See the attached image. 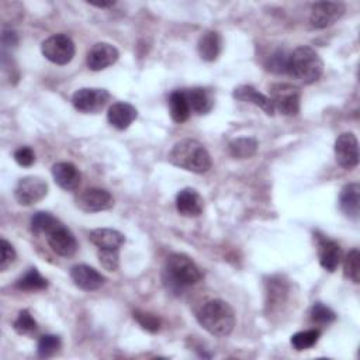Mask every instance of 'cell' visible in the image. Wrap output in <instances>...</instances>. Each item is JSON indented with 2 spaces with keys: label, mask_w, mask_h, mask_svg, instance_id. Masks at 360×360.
I'll use <instances>...</instances> for the list:
<instances>
[{
  "label": "cell",
  "mask_w": 360,
  "mask_h": 360,
  "mask_svg": "<svg viewBox=\"0 0 360 360\" xmlns=\"http://www.w3.org/2000/svg\"><path fill=\"white\" fill-rule=\"evenodd\" d=\"M162 278L169 291L181 294L184 288L197 284L202 278V271L190 256L184 253H172L166 260Z\"/></svg>",
  "instance_id": "6da1fadb"
},
{
  "label": "cell",
  "mask_w": 360,
  "mask_h": 360,
  "mask_svg": "<svg viewBox=\"0 0 360 360\" xmlns=\"http://www.w3.org/2000/svg\"><path fill=\"white\" fill-rule=\"evenodd\" d=\"M172 165L191 173L202 174L211 169V156L205 146L195 139H181L174 143L169 153Z\"/></svg>",
  "instance_id": "7a4b0ae2"
},
{
  "label": "cell",
  "mask_w": 360,
  "mask_h": 360,
  "mask_svg": "<svg viewBox=\"0 0 360 360\" xmlns=\"http://www.w3.org/2000/svg\"><path fill=\"white\" fill-rule=\"evenodd\" d=\"M197 321L208 333L218 338L231 335L236 323L232 307L224 300L207 301L197 312Z\"/></svg>",
  "instance_id": "3957f363"
},
{
  "label": "cell",
  "mask_w": 360,
  "mask_h": 360,
  "mask_svg": "<svg viewBox=\"0 0 360 360\" xmlns=\"http://www.w3.org/2000/svg\"><path fill=\"white\" fill-rule=\"evenodd\" d=\"M323 72L321 56L311 46H298L290 52L287 75L302 84L315 83Z\"/></svg>",
  "instance_id": "277c9868"
},
{
  "label": "cell",
  "mask_w": 360,
  "mask_h": 360,
  "mask_svg": "<svg viewBox=\"0 0 360 360\" xmlns=\"http://www.w3.org/2000/svg\"><path fill=\"white\" fill-rule=\"evenodd\" d=\"M270 100L274 111L277 110L283 115H297L300 112L301 91L297 86L288 83H276L270 87Z\"/></svg>",
  "instance_id": "5b68a950"
},
{
  "label": "cell",
  "mask_w": 360,
  "mask_h": 360,
  "mask_svg": "<svg viewBox=\"0 0 360 360\" xmlns=\"http://www.w3.org/2000/svg\"><path fill=\"white\" fill-rule=\"evenodd\" d=\"M42 55L55 65L69 63L76 52L75 42L65 34H53L41 44Z\"/></svg>",
  "instance_id": "8992f818"
},
{
  "label": "cell",
  "mask_w": 360,
  "mask_h": 360,
  "mask_svg": "<svg viewBox=\"0 0 360 360\" xmlns=\"http://www.w3.org/2000/svg\"><path fill=\"white\" fill-rule=\"evenodd\" d=\"M48 194V183L39 176H25L14 188V198L21 205H34Z\"/></svg>",
  "instance_id": "52a82bcc"
},
{
  "label": "cell",
  "mask_w": 360,
  "mask_h": 360,
  "mask_svg": "<svg viewBox=\"0 0 360 360\" xmlns=\"http://www.w3.org/2000/svg\"><path fill=\"white\" fill-rule=\"evenodd\" d=\"M110 100V93L105 89L83 87L73 93L72 104L73 107L84 114H96L104 108Z\"/></svg>",
  "instance_id": "ba28073f"
},
{
  "label": "cell",
  "mask_w": 360,
  "mask_h": 360,
  "mask_svg": "<svg viewBox=\"0 0 360 360\" xmlns=\"http://www.w3.org/2000/svg\"><path fill=\"white\" fill-rule=\"evenodd\" d=\"M345 11L346 6L340 1H318L311 7L309 22L314 28L322 30L340 20Z\"/></svg>",
  "instance_id": "9c48e42d"
},
{
  "label": "cell",
  "mask_w": 360,
  "mask_h": 360,
  "mask_svg": "<svg viewBox=\"0 0 360 360\" xmlns=\"http://www.w3.org/2000/svg\"><path fill=\"white\" fill-rule=\"evenodd\" d=\"M46 242L51 249L63 257L73 256L77 250V242L75 235L69 228H66L60 221H58L46 233Z\"/></svg>",
  "instance_id": "30bf717a"
},
{
  "label": "cell",
  "mask_w": 360,
  "mask_h": 360,
  "mask_svg": "<svg viewBox=\"0 0 360 360\" xmlns=\"http://www.w3.org/2000/svg\"><path fill=\"white\" fill-rule=\"evenodd\" d=\"M335 156L339 166L353 169L359 165V142L354 134L343 132L335 141Z\"/></svg>",
  "instance_id": "8fae6325"
},
{
  "label": "cell",
  "mask_w": 360,
  "mask_h": 360,
  "mask_svg": "<svg viewBox=\"0 0 360 360\" xmlns=\"http://www.w3.org/2000/svg\"><path fill=\"white\" fill-rule=\"evenodd\" d=\"M118 49L108 42H97L94 44L86 56V63L90 70H103L111 65H114L118 59Z\"/></svg>",
  "instance_id": "7c38bea8"
},
{
  "label": "cell",
  "mask_w": 360,
  "mask_h": 360,
  "mask_svg": "<svg viewBox=\"0 0 360 360\" xmlns=\"http://www.w3.org/2000/svg\"><path fill=\"white\" fill-rule=\"evenodd\" d=\"M114 204L112 195L104 188H86L77 198V207L84 212H100L110 210Z\"/></svg>",
  "instance_id": "4fadbf2b"
},
{
  "label": "cell",
  "mask_w": 360,
  "mask_h": 360,
  "mask_svg": "<svg viewBox=\"0 0 360 360\" xmlns=\"http://www.w3.org/2000/svg\"><path fill=\"white\" fill-rule=\"evenodd\" d=\"M70 277L76 287L84 291H94L104 285L105 277L87 264H76L70 269Z\"/></svg>",
  "instance_id": "5bb4252c"
},
{
  "label": "cell",
  "mask_w": 360,
  "mask_h": 360,
  "mask_svg": "<svg viewBox=\"0 0 360 360\" xmlns=\"http://www.w3.org/2000/svg\"><path fill=\"white\" fill-rule=\"evenodd\" d=\"M52 177L60 188L66 191H73L79 187L82 174L73 163L58 162L52 166Z\"/></svg>",
  "instance_id": "9a60e30c"
},
{
  "label": "cell",
  "mask_w": 360,
  "mask_h": 360,
  "mask_svg": "<svg viewBox=\"0 0 360 360\" xmlns=\"http://www.w3.org/2000/svg\"><path fill=\"white\" fill-rule=\"evenodd\" d=\"M176 208L183 217H198L202 212L204 201L202 197L194 188H183L176 195Z\"/></svg>",
  "instance_id": "2e32d148"
},
{
  "label": "cell",
  "mask_w": 360,
  "mask_h": 360,
  "mask_svg": "<svg viewBox=\"0 0 360 360\" xmlns=\"http://www.w3.org/2000/svg\"><path fill=\"white\" fill-rule=\"evenodd\" d=\"M138 117L136 108L127 103V101H118L114 103L107 112V120L108 122L117 128V129H127Z\"/></svg>",
  "instance_id": "e0dca14e"
},
{
  "label": "cell",
  "mask_w": 360,
  "mask_h": 360,
  "mask_svg": "<svg viewBox=\"0 0 360 360\" xmlns=\"http://www.w3.org/2000/svg\"><path fill=\"white\" fill-rule=\"evenodd\" d=\"M339 207L342 212L353 219H359L360 214V186L359 183H349L343 186L340 195H339Z\"/></svg>",
  "instance_id": "ac0fdd59"
},
{
  "label": "cell",
  "mask_w": 360,
  "mask_h": 360,
  "mask_svg": "<svg viewBox=\"0 0 360 360\" xmlns=\"http://www.w3.org/2000/svg\"><path fill=\"white\" fill-rule=\"evenodd\" d=\"M318 257L321 266L332 273L342 260V248L336 240L321 238L318 240Z\"/></svg>",
  "instance_id": "d6986e66"
},
{
  "label": "cell",
  "mask_w": 360,
  "mask_h": 360,
  "mask_svg": "<svg viewBox=\"0 0 360 360\" xmlns=\"http://www.w3.org/2000/svg\"><path fill=\"white\" fill-rule=\"evenodd\" d=\"M89 239H90V242L98 250H104V249L120 250V248L125 242L124 235L120 231L111 229V228H97V229H93L89 233Z\"/></svg>",
  "instance_id": "ffe728a7"
},
{
  "label": "cell",
  "mask_w": 360,
  "mask_h": 360,
  "mask_svg": "<svg viewBox=\"0 0 360 360\" xmlns=\"http://www.w3.org/2000/svg\"><path fill=\"white\" fill-rule=\"evenodd\" d=\"M232 96H233V98H236L239 101L255 104L256 107L262 108L267 115H273L274 114V107H273V103H271L270 97H267L263 93L257 91L253 86H249V84L238 86L233 90Z\"/></svg>",
  "instance_id": "44dd1931"
},
{
  "label": "cell",
  "mask_w": 360,
  "mask_h": 360,
  "mask_svg": "<svg viewBox=\"0 0 360 360\" xmlns=\"http://www.w3.org/2000/svg\"><path fill=\"white\" fill-rule=\"evenodd\" d=\"M190 107V111L202 115L208 114L214 107V97L210 90L204 87H191L183 90Z\"/></svg>",
  "instance_id": "7402d4cb"
},
{
  "label": "cell",
  "mask_w": 360,
  "mask_h": 360,
  "mask_svg": "<svg viewBox=\"0 0 360 360\" xmlns=\"http://www.w3.org/2000/svg\"><path fill=\"white\" fill-rule=\"evenodd\" d=\"M221 48H222V38L217 31H211V30L205 31L198 38L197 51L200 58L205 62H214L219 56Z\"/></svg>",
  "instance_id": "603a6c76"
},
{
  "label": "cell",
  "mask_w": 360,
  "mask_h": 360,
  "mask_svg": "<svg viewBox=\"0 0 360 360\" xmlns=\"http://www.w3.org/2000/svg\"><path fill=\"white\" fill-rule=\"evenodd\" d=\"M169 111H170V117L174 122L181 124L184 121L188 120L190 117V107L186 98V94L183 90H177L173 91L169 96Z\"/></svg>",
  "instance_id": "cb8c5ba5"
},
{
  "label": "cell",
  "mask_w": 360,
  "mask_h": 360,
  "mask_svg": "<svg viewBox=\"0 0 360 360\" xmlns=\"http://www.w3.org/2000/svg\"><path fill=\"white\" fill-rule=\"evenodd\" d=\"M229 155L235 159H249L257 150V141L250 136L235 138L228 145Z\"/></svg>",
  "instance_id": "d4e9b609"
},
{
  "label": "cell",
  "mask_w": 360,
  "mask_h": 360,
  "mask_svg": "<svg viewBox=\"0 0 360 360\" xmlns=\"http://www.w3.org/2000/svg\"><path fill=\"white\" fill-rule=\"evenodd\" d=\"M15 287L24 291H37L46 288L48 281L39 274V271L35 267H31L15 281Z\"/></svg>",
  "instance_id": "484cf974"
},
{
  "label": "cell",
  "mask_w": 360,
  "mask_h": 360,
  "mask_svg": "<svg viewBox=\"0 0 360 360\" xmlns=\"http://www.w3.org/2000/svg\"><path fill=\"white\" fill-rule=\"evenodd\" d=\"M343 274L354 284L360 283V252L352 249L343 259Z\"/></svg>",
  "instance_id": "4316f807"
},
{
  "label": "cell",
  "mask_w": 360,
  "mask_h": 360,
  "mask_svg": "<svg viewBox=\"0 0 360 360\" xmlns=\"http://www.w3.org/2000/svg\"><path fill=\"white\" fill-rule=\"evenodd\" d=\"M321 338V330L319 329H308V330H301L297 332L291 336V346L301 352V350H307L309 347H312L314 345H316V342Z\"/></svg>",
  "instance_id": "83f0119b"
},
{
  "label": "cell",
  "mask_w": 360,
  "mask_h": 360,
  "mask_svg": "<svg viewBox=\"0 0 360 360\" xmlns=\"http://www.w3.org/2000/svg\"><path fill=\"white\" fill-rule=\"evenodd\" d=\"M58 221L51 212L38 211L31 218V231L34 233H46Z\"/></svg>",
  "instance_id": "f1b7e54d"
},
{
  "label": "cell",
  "mask_w": 360,
  "mask_h": 360,
  "mask_svg": "<svg viewBox=\"0 0 360 360\" xmlns=\"http://www.w3.org/2000/svg\"><path fill=\"white\" fill-rule=\"evenodd\" d=\"M288 56L290 53L285 52L284 49H277L274 51L266 60L264 66L269 72L271 73H287V63H288Z\"/></svg>",
  "instance_id": "f546056e"
},
{
  "label": "cell",
  "mask_w": 360,
  "mask_h": 360,
  "mask_svg": "<svg viewBox=\"0 0 360 360\" xmlns=\"http://www.w3.org/2000/svg\"><path fill=\"white\" fill-rule=\"evenodd\" d=\"M60 338L56 335H44L38 340L37 353L39 357H51L60 349Z\"/></svg>",
  "instance_id": "4dcf8cb0"
},
{
  "label": "cell",
  "mask_w": 360,
  "mask_h": 360,
  "mask_svg": "<svg viewBox=\"0 0 360 360\" xmlns=\"http://www.w3.org/2000/svg\"><path fill=\"white\" fill-rule=\"evenodd\" d=\"M13 328L18 335H30L37 330V322L28 309H22L18 312Z\"/></svg>",
  "instance_id": "1f68e13d"
},
{
  "label": "cell",
  "mask_w": 360,
  "mask_h": 360,
  "mask_svg": "<svg viewBox=\"0 0 360 360\" xmlns=\"http://www.w3.org/2000/svg\"><path fill=\"white\" fill-rule=\"evenodd\" d=\"M309 314H311V319L321 325H328L336 319V314L322 302H315Z\"/></svg>",
  "instance_id": "d6a6232c"
},
{
  "label": "cell",
  "mask_w": 360,
  "mask_h": 360,
  "mask_svg": "<svg viewBox=\"0 0 360 360\" xmlns=\"http://www.w3.org/2000/svg\"><path fill=\"white\" fill-rule=\"evenodd\" d=\"M134 319L142 326V329L155 333L160 329V319L149 312L145 311H135L134 312Z\"/></svg>",
  "instance_id": "836d02e7"
},
{
  "label": "cell",
  "mask_w": 360,
  "mask_h": 360,
  "mask_svg": "<svg viewBox=\"0 0 360 360\" xmlns=\"http://www.w3.org/2000/svg\"><path fill=\"white\" fill-rule=\"evenodd\" d=\"M97 257L100 264L108 271H115L120 266V250H114V249L97 250Z\"/></svg>",
  "instance_id": "e575fe53"
},
{
  "label": "cell",
  "mask_w": 360,
  "mask_h": 360,
  "mask_svg": "<svg viewBox=\"0 0 360 360\" xmlns=\"http://www.w3.org/2000/svg\"><path fill=\"white\" fill-rule=\"evenodd\" d=\"M15 260V250L6 239L0 240V270L6 271Z\"/></svg>",
  "instance_id": "d590c367"
},
{
  "label": "cell",
  "mask_w": 360,
  "mask_h": 360,
  "mask_svg": "<svg viewBox=\"0 0 360 360\" xmlns=\"http://www.w3.org/2000/svg\"><path fill=\"white\" fill-rule=\"evenodd\" d=\"M14 160L22 167H30L35 162V153L31 148L21 146L14 152Z\"/></svg>",
  "instance_id": "8d00e7d4"
},
{
  "label": "cell",
  "mask_w": 360,
  "mask_h": 360,
  "mask_svg": "<svg viewBox=\"0 0 360 360\" xmlns=\"http://www.w3.org/2000/svg\"><path fill=\"white\" fill-rule=\"evenodd\" d=\"M18 38L17 34L13 30H4L1 34V44L3 48H8V46H14L17 44Z\"/></svg>",
  "instance_id": "74e56055"
}]
</instances>
